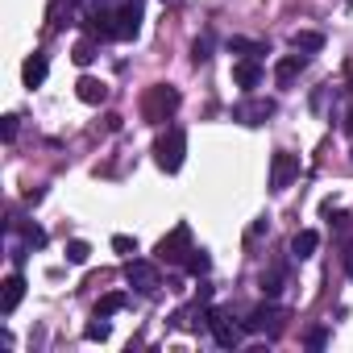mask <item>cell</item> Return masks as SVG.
Masks as SVG:
<instances>
[{"instance_id": "obj_1", "label": "cell", "mask_w": 353, "mask_h": 353, "mask_svg": "<svg viewBox=\"0 0 353 353\" xmlns=\"http://www.w3.org/2000/svg\"><path fill=\"white\" fill-rule=\"evenodd\" d=\"M174 108H179V88H170V83H154V88H145V96H141V117H145L150 125L170 121Z\"/></svg>"}, {"instance_id": "obj_2", "label": "cell", "mask_w": 353, "mask_h": 353, "mask_svg": "<svg viewBox=\"0 0 353 353\" xmlns=\"http://www.w3.org/2000/svg\"><path fill=\"white\" fill-rule=\"evenodd\" d=\"M183 158H188V133L179 129V125H170L162 137H158V145H154V162L166 170V174H174L183 166Z\"/></svg>"}, {"instance_id": "obj_3", "label": "cell", "mask_w": 353, "mask_h": 353, "mask_svg": "<svg viewBox=\"0 0 353 353\" xmlns=\"http://www.w3.org/2000/svg\"><path fill=\"white\" fill-rule=\"evenodd\" d=\"M158 262H170V266H183L188 262V254H192V229L188 225H174L162 241H158Z\"/></svg>"}, {"instance_id": "obj_4", "label": "cell", "mask_w": 353, "mask_h": 353, "mask_svg": "<svg viewBox=\"0 0 353 353\" xmlns=\"http://www.w3.org/2000/svg\"><path fill=\"white\" fill-rule=\"evenodd\" d=\"M204 324H208V332L216 336L221 349H237V345H241V328H237L221 307H208V312H204Z\"/></svg>"}, {"instance_id": "obj_5", "label": "cell", "mask_w": 353, "mask_h": 353, "mask_svg": "<svg viewBox=\"0 0 353 353\" xmlns=\"http://www.w3.org/2000/svg\"><path fill=\"white\" fill-rule=\"evenodd\" d=\"M295 174H299V158H295V154H287V150H279V154L270 158V192L291 188Z\"/></svg>"}, {"instance_id": "obj_6", "label": "cell", "mask_w": 353, "mask_h": 353, "mask_svg": "<svg viewBox=\"0 0 353 353\" xmlns=\"http://www.w3.org/2000/svg\"><path fill=\"white\" fill-rule=\"evenodd\" d=\"M141 34V0H121L117 5V38L129 42Z\"/></svg>"}, {"instance_id": "obj_7", "label": "cell", "mask_w": 353, "mask_h": 353, "mask_svg": "<svg viewBox=\"0 0 353 353\" xmlns=\"http://www.w3.org/2000/svg\"><path fill=\"white\" fill-rule=\"evenodd\" d=\"M125 279H129V287L133 291H154L158 287V266L154 262H145V258H129V266H125Z\"/></svg>"}, {"instance_id": "obj_8", "label": "cell", "mask_w": 353, "mask_h": 353, "mask_svg": "<svg viewBox=\"0 0 353 353\" xmlns=\"http://www.w3.org/2000/svg\"><path fill=\"white\" fill-rule=\"evenodd\" d=\"M283 320H287V316H283V307L262 303V307H254V312H250V320H245L241 328H245V332H266V328H270V332H279V328H283Z\"/></svg>"}, {"instance_id": "obj_9", "label": "cell", "mask_w": 353, "mask_h": 353, "mask_svg": "<svg viewBox=\"0 0 353 353\" xmlns=\"http://www.w3.org/2000/svg\"><path fill=\"white\" fill-rule=\"evenodd\" d=\"M21 299H26V279L13 270L5 283H0V316H13L21 307Z\"/></svg>"}, {"instance_id": "obj_10", "label": "cell", "mask_w": 353, "mask_h": 353, "mask_svg": "<svg viewBox=\"0 0 353 353\" xmlns=\"http://www.w3.org/2000/svg\"><path fill=\"white\" fill-rule=\"evenodd\" d=\"M233 117L241 125H262L266 117H274V100H245V104L233 108Z\"/></svg>"}, {"instance_id": "obj_11", "label": "cell", "mask_w": 353, "mask_h": 353, "mask_svg": "<svg viewBox=\"0 0 353 353\" xmlns=\"http://www.w3.org/2000/svg\"><path fill=\"white\" fill-rule=\"evenodd\" d=\"M46 75H50V63H46V54H42V50H34V54L26 59V67H21L26 88H42V83H46Z\"/></svg>"}, {"instance_id": "obj_12", "label": "cell", "mask_w": 353, "mask_h": 353, "mask_svg": "<svg viewBox=\"0 0 353 353\" xmlns=\"http://www.w3.org/2000/svg\"><path fill=\"white\" fill-rule=\"evenodd\" d=\"M233 83H237L241 92H254V88L262 83V63H258V59H241V63L233 67Z\"/></svg>"}, {"instance_id": "obj_13", "label": "cell", "mask_w": 353, "mask_h": 353, "mask_svg": "<svg viewBox=\"0 0 353 353\" xmlns=\"http://www.w3.org/2000/svg\"><path fill=\"white\" fill-rule=\"evenodd\" d=\"M75 96H79L83 104H104V100H108V83H104V79L83 75V79L75 83Z\"/></svg>"}, {"instance_id": "obj_14", "label": "cell", "mask_w": 353, "mask_h": 353, "mask_svg": "<svg viewBox=\"0 0 353 353\" xmlns=\"http://www.w3.org/2000/svg\"><path fill=\"white\" fill-rule=\"evenodd\" d=\"M299 71H303V59H299V54H287V59H279V67H274V83H279V88H291V83L299 79Z\"/></svg>"}, {"instance_id": "obj_15", "label": "cell", "mask_w": 353, "mask_h": 353, "mask_svg": "<svg viewBox=\"0 0 353 353\" xmlns=\"http://www.w3.org/2000/svg\"><path fill=\"white\" fill-rule=\"evenodd\" d=\"M291 46H295V54H316V50H324V34H316V30H295V34H291Z\"/></svg>"}, {"instance_id": "obj_16", "label": "cell", "mask_w": 353, "mask_h": 353, "mask_svg": "<svg viewBox=\"0 0 353 353\" xmlns=\"http://www.w3.org/2000/svg\"><path fill=\"white\" fill-rule=\"evenodd\" d=\"M316 245H320V237H316L312 229H303V233H295V237H291V254H295V258H312V254H316Z\"/></svg>"}, {"instance_id": "obj_17", "label": "cell", "mask_w": 353, "mask_h": 353, "mask_svg": "<svg viewBox=\"0 0 353 353\" xmlns=\"http://www.w3.org/2000/svg\"><path fill=\"white\" fill-rule=\"evenodd\" d=\"M92 59H96V38L88 34V38H79V42L71 46V63H75V67H88Z\"/></svg>"}, {"instance_id": "obj_18", "label": "cell", "mask_w": 353, "mask_h": 353, "mask_svg": "<svg viewBox=\"0 0 353 353\" xmlns=\"http://www.w3.org/2000/svg\"><path fill=\"white\" fill-rule=\"evenodd\" d=\"M125 303H129V295H125V291H108V295L96 303V316H117Z\"/></svg>"}, {"instance_id": "obj_19", "label": "cell", "mask_w": 353, "mask_h": 353, "mask_svg": "<svg viewBox=\"0 0 353 353\" xmlns=\"http://www.w3.org/2000/svg\"><path fill=\"white\" fill-rule=\"evenodd\" d=\"M229 50H237V54H245V59L270 54V46H262V42H250V38H233V42H229Z\"/></svg>"}, {"instance_id": "obj_20", "label": "cell", "mask_w": 353, "mask_h": 353, "mask_svg": "<svg viewBox=\"0 0 353 353\" xmlns=\"http://www.w3.org/2000/svg\"><path fill=\"white\" fill-rule=\"evenodd\" d=\"M183 266H188V274H196V279H200V274H208V270H212V258H208L204 250H192Z\"/></svg>"}, {"instance_id": "obj_21", "label": "cell", "mask_w": 353, "mask_h": 353, "mask_svg": "<svg viewBox=\"0 0 353 353\" xmlns=\"http://www.w3.org/2000/svg\"><path fill=\"white\" fill-rule=\"evenodd\" d=\"M279 291H283V266H270V270L262 274V295H270V299H274Z\"/></svg>"}, {"instance_id": "obj_22", "label": "cell", "mask_w": 353, "mask_h": 353, "mask_svg": "<svg viewBox=\"0 0 353 353\" xmlns=\"http://www.w3.org/2000/svg\"><path fill=\"white\" fill-rule=\"evenodd\" d=\"M88 258H92V245L88 241H67V262L71 266H83Z\"/></svg>"}, {"instance_id": "obj_23", "label": "cell", "mask_w": 353, "mask_h": 353, "mask_svg": "<svg viewBox=\"0 0 353 353\" xmlns=\"http://www.w3.org/2000/svg\"><path fill=\"white\" fill-rule=\"evenodd\" d=\"M108 332H112V328H108V316H96V320L83 328V336H88V341H108Z\"/></svg>"}, {"instance_id": "obj_24", "label": "cell", "mask_w": 353, "mask_h": 353, "mask_svg": "<svg viewBox=\"0 0 353 353\" xmlns=\"http://www.w3.org/2000/svg\"><path fill=\"white\" fill-rule=\"evenodd\" d=\"M112 250H117V254H125V258H133V254H137V237L117 233V237H112Z\"/></svg>"}, {"instance_id": "obj_25", "label": "cell", "mask_w": 353, "mask_h": 353, "mask_svg": "<svg viewBox=\"0 0 353 353\" xmlns=\"http://www.w3.org/2000/svg\"><path fill=\"white\" fill-rule=\"evenodd\" d=\"M21 233H26V245H34V250H42V245H46V233H42L38 225H26Z\"/></svg>"}, {"instance_id": "obj_26", "label": "cell", "mask_w": 353, "mask_h": 353, "mask_svg": "<svg viewBox=\"0 0 353 353\" xmlns=\"http://www.w3.org/2000/svg\"><path fill=\"white\" fill-rule=\"evenodd\" d=\"M0 137H5V141L17 137V117H5V125H0Z\"/></svg>"}, {"instance_id": "obj_27", "label": "cell", "mask_w": 353, "mask_h": 353, "mask_svg": "<svg viewBox=\"0 0 353 353\" xmlns=\"http://www.w3.org/2000/svg\"><path fill=\"white\" fill-rule=\"evenodd\" d=\"M208 46H212V42H208V38H200V42L192 46V59H196V63H204V59H208Z\"/></svg>"}, {"instance_id": "obj_28", "label": "cell", "mask_w": 353, "mask_h": 353, "mask_svg": "<svg viewBox=\"0 0 353 353\" xmlns=\"http://www.w3.org/2000/svg\"><path fill=\"white\" fill-rule=\"evenodd\" d=\"M324 341H328V332H324V328H312V332H307V349H320Z\"/></svg>"}, {"instance_id": "obj_29", "label": "cell", "mask_w": 353, "mask_h": 353, "mask_svg": "<svg viewBox=\"0 0 353 353\" xmlns=\"http://www.w3.org/2000/svg\"><path fill=\"white\" fill-rule=\"evenodd\" d=\"M345 270H349V274H353V245H349V250H345Z\"/></svg>"}, {"instance_id": "obj_30", "label": "cell", "mask_w": 353, "mask_h": 353, "mask_svg": "<svg viewBox=\"0 0 353 353\" xmlns=\"http://www.w3.org/2000/svg\"><path fill=\"white\" fill-rule=\"evenodd\" d=\"M345 133H349V137H353V108H349V112H345Z\"/></svg>"}, {"instance_id": "obj_31", "label": "cell", "mask_w": 353, "mask_h": 353, "mask_svg": "<svg viewBox=\"0 0 353 353\" xmlns=\"http://www.w3.org/2000/svg\"><path fill=\"white\" fill-rule=\"evenodd\" d=\"M162 5H166V9H174V5H183V0H162Z\"/></svg>"}, {"instance_id": "obj_32", "label": "cell", "mask_w": 353, "mask_h": 353, "mask_svg": "<svg viewBox=\"0 0 353 353\" xmlns=\"http://www.w3.org/2000/svg\"><path fill=\"white\" fill-rule=\"evenodd\" d=\"M349 92H353V63H349Z\"/></svg>"}]
</instances>
